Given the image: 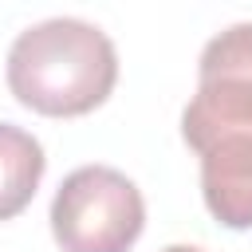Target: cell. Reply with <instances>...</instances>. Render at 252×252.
<instances>
[{"instance_id": "6da1fadb", "label": "cell", "mask_w": 252, "mask_h": 252, "mask_svg": "<svg viewBox=\"0 0 252 252\" xmlns=\"http://www.w3.org/2000/svg\"><path fill=\"white\" fill-rule=\"evenodd\" d=\"M181 138L201 158V197L224 228H252V20L217 32L197 59Z\"/></svg>"}, {"instance_id": "7a4b0ae2", "label": "cell", "mask_w": 252, "mask_h": 252, "mask_svg": "<svg viewBox=\"0 0 252 252\" xmlns=\"http://www.w3.org/2000/svg\"><path fill=\"white\" fill-rule=\"evenodd\" d=\"M118 83L110 35L75 16H51L20 32L8 47V91L43 118H83Z\"/></svg>"}, {"instance_id": "3957f363", "label": "cell", "mask_w": 252, "mask_h": 252, "mask_svg": "<svg viewBox=\"0 0 252 252\" xmlns=\"http://www.w3.org/2000/svg\"><path fill=\"white\" fill-rule=\"evenodd\" d=\"M142 228V189L114 165H79L51 197V236L63 252H130Z\"/></svg>"}, {"instance_id": "277c9868", "label": "cell", "mask_w": 252, "mask_h": 252, "mask_svg": "<svg viewBox=\"0 0 252 252\" xmlns=\"http://www.w3.org/2000/svg\"><path fill=\"white\" fill-rule=\"evenodd\" d=\"M43 169H47L43 146L28 130L0 122V220H12L32 205Z\"/></svg>"}, {"instance_id": "5b68a950", "label": "cell", "mask_w": 252, "mask_h": 252, "mask_svg": "<svg viewBox=\"0 0 252 252\" xmlns=\"http://www.w3.org/2000/svg\"><path fill=\"white\" fill-rule=\"evenodd\" d=\"M161 252H205V248H193V244H169V248H161Z\"/></svg>"}]
</instances>
